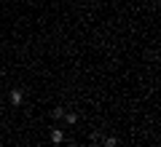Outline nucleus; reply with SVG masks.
Here are the masks:
<instances>
[{
	"label": "nucleus",
	"mask_w": 161,
	"mask_h": 147,
	"mask_svg": "<svg viewBox=\"0 0 161 147\" xmlns=\"http://www.w3.org/2000/svg\"><path fill=\"white\" fill-rule=\"evenodd\" d=\"M22 102H24V91L22 88H14L11 91V104H14V107H19Z\"/></svg>",
	"instance_id": "f257e3e1"
},
{
	"label": "nucleus",
	"mask_w": 161,
	"mask_h": 147,
	"mask_svg": "<svg viewBox=\"0 0 161 147\" xmlns=\"http://www.w3.org/2000/svg\"><path fill=\"white\" fill-rule=\"evenodd\" d=\"M51 142H54V144L64 142V131H62V129H54V131H51Z\"/></svg>",
	"instance_id": "f03ea898"
},
{
	"label": "nucleus",
	"mask_w": 161,
	"mask_h": 147,
	"mask_svg": "<svg viewBox=\"0 0 161 147\" xmlns=\"http://www.w3.org/2000/svg\"><path fill=\"white\" fill-rule=\"evenodd\" d=\"M64 120L73 126V123H78V115H75V113H67V115H64Z\"/></svg>",
	"instance_id": "7ed1b4c3"
},
{
	"label": "nucleus",
	"mask_w": 161,
	"mask_h": 147,
	"mask_svg": "<svg viewBox=\"0 0 161 147\" xmlns=\"http://www.w3.org/2000/svg\"><path fill=\"white\" fill-rule=\"evenodd\" d=\"M105 147H118V139H115V136H108V139H105Z\"/></svg>",
	"instance_id": "20e7f679"
},
{
	"label": "nucleus",
	"mask_w": 161,
	"mask_h": 147,
	"mask_svg": "<svg viewBox=\"0 0 161 147\" xmlns=\"http://www.w3.org/2000/svg\"><path fill=\"white\" fill-rule=\"evenodd\" d=\"M51 115H54V118H64V107H57Z\"/></svg>",
	"instance_id": "39448f33"
},
{
	"label": "nucleus",
	"mask_w": 161,
	"mask_h": 147,
	"mask_svg": "<svg viewBox=\"0 0 161 147\" xmlns=\"http://www.w3.org/2000/svg\"><path fill=\"white\" fill-rule=\"evenodd\" d=\"M0 110H3V104H0Z\"/></svg>",
	"instance_id": "423d86ee"
},
{
	"label": "nucleus",
	"mask_w": 161,
	"mask_h": 147,
	"mask_svg": "<svg viewBox=\"0 0 161 147\" xmlns=\"http://www.w3.org/2000/svg\"><path fill=\"white\" fill-rule=\"evenodd\" d=\"M142 3H145V0H142Z\"/></svg>",
	"instance_id": "0eeeda50"
}]
</instances>
